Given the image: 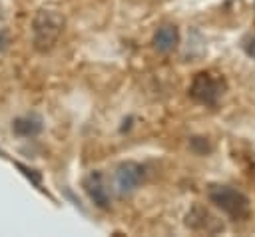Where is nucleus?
<instances>
[{
    "mask_svg": "<svg viewBox=\"0 0 255 237\" xmlns=\"http://www.w3.org/2000/svg\"><path fill=\"white\" fill-rule=\"evenodd\" d=\"M84 187H86L90 199L94 201V205H98L100 209H108L110 207V191L104 185V179H102L100 171H92L84 179Z\"/></svg>",
    "mask_w": 255,
    "mask_h": 237,
    "instance_id": "6",
    "label": "nucleus"
},
{
    "mask_svg": "<svg viewBox=\"0 0 255 237\" xmlns=\"http://www.w3.org/2000/svg\"><path fill=\"white\" fill-rule=\"evenodd\" d=\"M211 203H215L223 213L231 219H245L249 215V199L245 193L229 187V185H211L207 191Z\"/></svg>",
    "mask_w": 255,
    "mask_h": 237,
    "instance_id": "2",
    "label": "nucleus"
},
{
    "mask_svg": "<svg viewBox=\"0 0 255 237\" xmlns=\"http://www.w3.org/2000/svg\"><path fill=\"white\" fill-rule=\"evenodd\" d=\"M177 42H179V32H177V28L171 26V24H165V26L157 28V32H155V36H153V46H155V50L161 52V54H167V52L175 50Z\"/></svg>",
    "mask_w": 255,
    "mask_h": 237,
    "instance_id": "8",
    "label": "nucleus"
},
{
    "mask_svg": "<svg viewBox=\"0 0 255 237\" xmlns=\"http://www.w3.org/2000/svg\"><path fill=\"white\" fill-rule=\"evenodd\" d=\"M185 225L191 227V229H195V231H205V233H215V231L223 229V225H221L205 207H201V205H195V207L187 213Z\"/></svg>",
    "mask_w": 255,
    "mask_h": 237,
    "instance_id": "5",
    "label": "nucleus"
},
{
    "mask_svg": "<svg viewBox=\"0 0 255 237\" xmlns=\"http://www.w3.org/2000/svg\"><path fill=\"white\" fill-rule=\"evenodd\" d=\"M42 127H44V123L38 114H26L12 121V131L20 137H34L42 131Z\"/></svg>",
    "mask_w": 255,
    "mask_h": 237,
    "instance_id": "7",
    "label": "nucleus"
},
{
    "mask_svg": "<svg viewBox=\"0 0 255 237\" xmlns=\"http://www.w3.org/2000/svg\"><path fill=\"white\" fill-rule=\"evenodd\" d=\"M20 169H22V173L26 175V177H30L32 179V183L34 185H40V173H36L34 169H30V167H26V165H22V163H16Z\"/></svg>",
    "mask_w": 255,
    "mask_h": 237,
    "instance_id": "9",
    "label": "nucleus"
},
{
    "mask_svg": "<svg viewBox=\"0 0 255 237\" xmlns=\"http://www.w3.org/2000/svg\"><path fill=\"white\" fill-rule=\"evenodd\" d=\"M143 179V167L135 161H124L116 169V189L120 195L131 193Z\"/></svg>",
    "mask_w": 255,
    "mask_h": 237,
    "instance_id": "4",
    "label": "nucleus"
},
{
    "mask_svg": "<svg viewBox=\"0 0 255 237\" xmlns=\"http://www.w3.org/2000/svg\"><path fill=\"white\" fill-rule=\"evenodd\" d=\"M6 46H8V36H6V32L0 28V52H2Z\"/></svg>",
    "mask_w": 255,
    "mask_h": 237,
    "instance_id": "10",
    "label": "nucleus"
},
{
    "mask_svg": "<svg viewBox=\"0 0 255 237\" xmlns=\"http://www.w3.org/2000/svg\"><path fill=\"white\" fill-rule=\"evenodd\" d=\"M64 30V16L50 8H40L32 20V44L38 52H48L56 46Z\"/></svg>",
    "mask_w": 255,
    "mask_h": 237,
    "instance_id": "1",
    "label": "nucleus"
},
{
    "mask_svg": "<svg viewBox=\"0 0 255 237\" xmlns=\"http://www.w3.org/2000/svg\"><path fill=\"white\" fill-rule=\"evenodd\" d=\"M225 92V82L223 78L215 76V74H209V72H199L195 74L191 86H189V96L203 104V106H217L219 98L223 96Z\"/></svg>",
    "mask_w": 255,
    "mask_h": 237,
    "instance_id": "3",
    "label": "nucleus"
}]
</instances>
